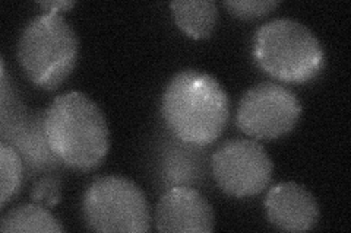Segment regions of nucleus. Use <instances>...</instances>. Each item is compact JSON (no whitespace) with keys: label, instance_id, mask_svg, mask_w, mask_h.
<instances>
[{"label":"nucleus","instance_id":"1","mask_svg":"<svg viewBox=\"0 0 351 233\" xmlns=\"http://www.w3.org/2000/svg\"><path fill=\"white\" fill-rule=\"evenodd\" d=\"M161 113L176 137L201 148L223 135L230 118V101L214 76L188 69L171 77L162 94Z\"/></svg>","mask_w":351,"mask_h":233},{"label":"nucleus","instance_id":"2","mask_svg":"<svg viewBox=\"0 0 351 233\" xmlns=\"http://www.w3.org/2000/svg\"><path fill=\"white\" fill-rule=\"evenodd\" d=\"M43 131L51 153L75 171H93L110 149L106 115L93 99L72 91L59 95L43 118Z\"/></svg>","mask_w":351,"mask_h":233},{"label":"nucleus","instance_id":"3","mask_svg":"<svg viewBox=\"0 0 351 233\" xmlns=\"http://www.w3.org/2000/svg\"><path fill=\"white\" fill-rule=\"evenodd\" d=\"M254 59L259 69L280 82H311L325 66L319 40L299 20L272 19L258 28L254 37Z\"/></svg>","mask_w":351,"mask_h":233},{"label":"nucleus","instance_id":"4","mask_svg":"<svg viewBox=\"0 0 351 233\" xmlns=\"http://www.w3.org/2000/svg\"><path fill=\"white\" fill-rule=\"evenodd\" d=\"M80 41L60 14L46 12L22 31L18 60L28 79L44 91H53L72 74L78 61Z\"/></svg>","mask_w":351,"mask_h":233},{"label":"nucleus","instance_id":"5","mask_svg":"<svg viewBox=\"0 0 351 233\" xmlns=\"http://www.w3.org/2000/svg\"><path fill=\"white\" fill-rule=\"evenodd\" d=\"M82 213L94 232L142 233L151 229V210L141 188L123 176L95 180L85 191Z\"/></svg>","mask_w":351,"mask_h":233},{"label":"nucleus","instance_id":"6","mask_svg":"<svg viewBox=\"0 0 351 233\" xmlns=\"http://www.w3.org/2000/svg\"><path fill=\"white\" fill-rule=\"evenodd\" d=\"M302 115V104L289 87L263 82L241 96L236 126L255 140H276L294 130Z\"/></svg>","mask_w":351,"mask_h":233},{"label":"nucleus","instance_id":"7","mask_svg":"<svg viewBox=\"0 0 351 233\" xmlns=\"http://www.w3.org/2000/svg\"><path fill=\"white\" fill-rule=\"evenodd\" d=\"M211 166L218 187L236 198L258 195L272 181L274 163L256 140L226 141L214 152Z\"/></svg>","mask_w":351,"mask_h":233},{"label":"nucleus","instance_id":"8","mask_svg":"<svg viewBox=\"0 0 351 233\" xmlns=\"http://www.w3.org/2000/svg\"><path fill=\"white\" fill-rule=\"evenodd\" d=\"M215 226V216L208 200L192 187L179 185L164 193L156 207L158 232L208 233Z\"/></svg>","mask_w":351,"mask_h":233},{"label":"nucleus","instance_id":"9","mask_svg":"<svg viewBox=\"0 0 351 233\" xmlns=\"http://www.w3.org/2000/svg\"><path fill=\"white\" fill-rule=\"evenodd\" d=\"M269 223L284 232H306L319 220V204L313 194L295 182L274 185L265 198Z\"/></svg>","mask_w":351,"mask_h":233},{"label":"nucleus","instance_id":"10","mask_svg":"<svg viewBox=\"0 0 351 233\" xmlns=\"http://www.w3.org/2000/svg\"><path fill=\"white\" fill-rule=\"evenodd\" d=\"M173 18L186 36L205 40L213 36L218 20L214 0H176L170 3Z\"/></svg>","mask_w":351,"mask_h":233},{"label":"nucleus","instance_id":"11","mask_svg":"<svg viewBox=\"0 0 351 233\" xmlns=\"http://www.w3.org/2000/svg\"><path fill=\"white\" fill-rule=\"evenodd\" d=\"M0 230L3 233H56L64 232V228L46 207L32 203L18 206L5 213L2 217V223H0Z\"/></svg>","mask_w":351,"mask_h":233},{"label":"nucleus","instance_id":"12","mask_svg":"<svg viewBox=\"0 0 351 233\" xmlns=\"http://www.w3.org/2000/svg\"><path fill=\"white\" fill-rule=\"evenodd\" d=\"M22 171L24 166L16 150L5 141L0 143V206L2 207L19 191Z\"/></svg>","mask_w":351,"mask_h":233},{"label":"nucleus","instance_id":"13","mask_svg":"<svg viewBox=\"0 0 351 233\" xmlns=\"http://www.w3.org/2000/svg\"><path fill=\"white\" fill-rule=\"evenodd\" d=\"M224 5L233 16L250 20L271 14L280 5V2H277V0H241V2L228 0Z\"/></svg>","mask_w":351,"mask_h":233},{"label":"nucleus","instance_id":"14","mask_svg":"<svg viewBox=\"0 0 351 233\" xmlns=\"http://www.w3.org/2000/svg\"><path fill=\"white\" fill-rule=\"evenodd\" d=\"M62 197V181L54 175H44L34 184L31 191L32 203L41 207H54Z\"/></svg>","mask_w":351,"mask_h":233},{"label":"nucleus","instance_id":"15","mask_svg":"<svg viewBox=\"0 0 351 233\" xmlns=\"http://www.w3.org/2000/svg\"><path fill=\"white\" fill-rule=\"evenodd\" d=\"M76 3L75 2H66V0H53V2H38V6L43 8L47 12H53V14H59L62 10L71 9L73 8Z\"/></svg>","mask_w":351,"mask_h":233}]
</instances>
